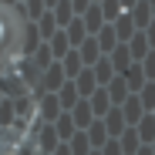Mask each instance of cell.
Segmentation results:
<instances>
[{
	"label": "cell",
	"mask_w": 155,
	"mask_h": 155,
	"mask_svg": "<svg viewBox=\"0 0 155 155\" xmlns=\"http://www.w3.org/2000/svg\"><path fill=\"white\" fill-rule=\"evenodd\" d=\"M20 44H24V20L17 17V10L0 4V61L17 54Z\"/></svg>",
	"instance_id": "cell-1"
}]
</instances>
